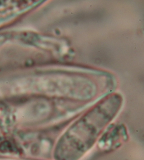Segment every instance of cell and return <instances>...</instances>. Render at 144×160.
I'll list each match as a JSON object with an SVG mask.
<instances>
[{"label":"cell","mask_w":144,"mask_h":160,"mask_svg":"<svg viewBox=\"0 0 144 160\" xmlns=\"http://www.w3.org/2000/svg\"><path fill=\"white\" fill-rule=\"evenodd\" d=\"M123 105L121 95L113 94L96 103L61 136L55 151L57 160H79L92 149Z\"/></svg>","instance_id":"obj_1"},{"label":"cell","mask_w":144,"mask_h":160,"mask_svg":"<svg viewBox=\"0 0 144 160\" xmlns=\"http://www.w3.org/2000/svg\"><path fill=\"white\" fill-rule=\"evenodd\" d=\"M110 126L98 140L100 148L106 150L118 147L128 139V132L124 125H110Z\"/></svg>","instance_id":"obj_2"}]
</instances>
